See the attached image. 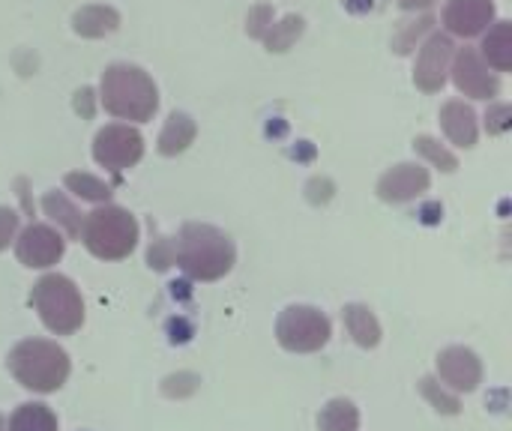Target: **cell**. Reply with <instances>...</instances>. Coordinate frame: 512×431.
<instances>
[{"label":"cell","instance_id":"6da1fadb","mask_svg":"<svg viewBox=\"0 0 512 431\" xmlns=\"http://www.w3.org/2000/svg\"><path fill=\"white\" fill-rule=\"evenodd\" d=\"M174 261L180 270L195 282H216L231 273L237 252L225 231L201 222H189L180 228V237L174 243Z\"/></svg>","mask_w":512,"mask_h":431},{"label":"cell","instance_id":"7a4b0ae2","mask_svg":"<svg viewBox=\"0 0 512 431\" xmlns=\"http://www.w3.org/2000/svg\"><path fill=\"white\" fill-rule=\"evenodd\" d=\"M99 102L105 105L108 114L132 123H147L153 120L159 108V90L153 78L141 66L129 63H111L102 72V87H99Z\"/></svg>","mask_w":512,"mask_h":431},{"label":"cell","instance_id":"3957f363","mask_svg":"<svg viewBox=\"0 0 512 431\" xmlns=\"http://www.w3.org/2000/svg\"><path fill=\"white\" fill-rule=\"evenodd\" d=\"M69 354L48 339H24L9 354V372L12 378L30 390V393H54L69 378Z\"/></svg>","mask_w":512,"mask_h":431},{"label":"cell","instance_id":"277c9868","mask_svg":"<svg viewBox=\"0 0 512 431\" xmlns=\"http://www.w3.org/2000/svg\"><path fill=\"white\" fill-rule=\"evenodd\" d=\"M81 243L99 261H123L138 246V222L117 204H102L84 216Z\"/></svg>","mask_w":512,"mask_h":431},{"label":"cell","instance_id":"5b68a950","mask_svg":"<svg viewBox=\"0 0 512 431\" xmlns=\"http://www.w3.org/2000/svg\"><path fill=\"white\" fill-rule=\"evenodd\" d=\"M30 303L39 312L42 324L54 336H72L84 324V300H81V291L75 288L72 279H66L60 273L42 276L33 285V291H30Z\"/></svg>","mask_w":512,"mask_h":431},{"label":"cell","instance_id":"8992f818","mask_svg":"<svg viewBox=\"0 0 512 431\" xmlns=\"http://www.w3.org/2000/svg\"><path fill=\"white\" fill-rule=\"evenodd\" d=\"M276 339L291 354H315L330 342V318L315 306H288L276 321Z\"/></svg>","mask_w":512,"mask_h":431},{"label":"cell","instance_id":"52a82bcc","mask_svg":"<svg viewBox=\"0 0 512 431\" xmlns=\"http://www.w3.org/2000/svg\"><path fill=\"white\" fill-rule=\"evenodd\" d=\"M144 156V138L138 129L126 123H111L93 138V159L108 171H126L138 165Z\"/></svg>","mask_w":512,"mask_h":431},{"label":"cell","instance_id":"ba28073f","mask_svg":"<svg viewBox=\"0 0 512 431\" xmlns=\"http://www.w3.org/2000/svg\"><path fill=\"white\" fill-rule=\"evenodd\" d=\"M453 81L459 87V93L471 96V99H495L501 93V78L495 69L486 66V60L480 57L477 48H459L453 54Z\"/></svg>","mask_w":512,"mask_h":431},{"label":"cell","instance_id":"9c48e42d","mask_svg":"<svg viewBox=\"0 0 512 431\" xmlns=\"http://www.w3.org/2000/svg\"><path fill=\"white\" fill-rule=\"evenodd\" d=\"M66 252V240L60 231H54L51 225H27L18 240H15V255L24 267L30 270H48L54 267Z\"/></svg>","mask_w":512,"mask_h":431},{"label":"cell","instance_id":"30bf717a","mask_svg":"<svg viewBox=\"0 0 512 431\" xmlns=\"http://www.w3.org/2000/svg\"><path fill=\"white\" fill-rule=\"evenodd\" d=\"M453 54H456L453 39L444 36V33H432V36L426 39V45L420 48V54H417V63H414V84H417L423 93H438V90L447 84Z\"/></svg>","mask_w":512,"mask_h":431},{"label":"cell","instance_id":"8fae6325","mask_svg":"<svg viewBox=\"0 0 512 431\" xmlns=\"http://www.w3.org/2000/svg\"><path fill=\"white\" fill-rule=\"evenodd\" d=\"M438 375L453 393H474L483 384V363L471 348L453 345L438 354Z\"/></svg>","mask_w":512,"mask_h":431},{"label":"cell","instance_id":"7c38bea8","mask_svg":"<svg viewBox=\"0 0 512 431\" xmlns=\"http://www.w3.org/2000/svg\"><path fill=\"white\" fill-rule=\"evenodd\" d=\"M429 186H432L429 168L417 162H402L378 180V198L387 204H408L420 198L423 192H429Z\"/></svg>","mask_w":512,"mask_h":431},{"label":"cell","instance_id":"4fadbf2b","mask_svg":"<svg viewBox=\"0 0 512 431\" xmlns=\"http://www.w3.org/2000/svg\"><path fill=\"white\" fill-rule=\"evenodd\" d=\"M495 24V0H447L444 27L453 36L471 39Z\"/></svg>","mask_w":512,"mask_h":431},{"label":"cell","instance_id":"5bb4252c","mask_svg":"<svg viewBox=\"0 0 512 431\" xmlns=\"http://www.w3.org/2000/svg\"><path fill=\"white\" fill-rule=\"evenodd\" d=\"M441 126H444L447 138H450L456 147L471 150V147L477 144V135H480L477 114H474V108L465 105L462 99H450V102L441 108Z\"/></svg>","mask_w":512,"mask_h":431},{"label":"cell","instance_id":"9a60e30c","mask_svg":"<svg viewBox=\"0 0 512 431\" xmlns=\"http://www.w3.org/2000/svg\"><path fill=\"white\" fill-rule=\"evenodd\" d=\"M72 27L84 39H102V36H108V33H114L120 27V12L114 6H102V3L81 6L72 15Z\"/></svg>","mask_w":512,"mask_h":431},{"label":"cell","instance_id":"2e32d148","mask_svg":"<svg viewBox=\"0 0 512 431\" xmlns=\"http://www.w3.org/2000/svg\"><path fill=\"white\" fill-rule=\"evenodd\" d=\"M480 57L486 60L489 69L498 72H510L512 66V27L510 21H498L495 27H489L486 39H483V51Z\"/></svg>","mask_w":512,"mask_h":431},{"label":"cell","instance_id":"e0dca14e","mask_svg":"<svg viewBox=\"0 0 512 431\" xmlns=\"http://www.w3.org/2000/svg\"><path fill=\"white\" fill-rule=\"evenodd\" d=\"M342 318H345V327H348V333L354 336V342L360 348H378V342H381V324H378V318L372 315L369 306H360V303L345 306Z\"/></svg>","mask_w":512,"mask_h":431},{"label":"cell","instance_id":"ac0fdd59","mask_svg":"<svg viewBox=\"0 0 512 431\" xmlns=\"http://www.w3.org/2000/svg\"><path fill=\"white\" fill-rule=\"evenodd\" d=\"M195 135H198V126H195V120L189 114H171L165 120L162 135H159V153L162 156H177L195 141Z\"/></svg>","mask_w":512,"mask_h":431},{"label":"cell","instance_id":"d6986e66","mask_svg":"<svg viewBox=\"0 0 512 431\" xmlns=\"http://www.w3.org/2000/svg\"><path fill=\"white\" fill-rule=\"evenodd\" d=\"M42 210H45V216H48L51 222H57V225L72 237V240H75V237H81L84 216L75 210V204H72L63 192H57V189L45 192V195H42Z\"/></svg>","mask_w":512,"mask_h":431},{"label":"cell","instance_id":"ffe728a7","mask_svg":"<svg viewBox=\"0 0 512 431\" xmlns=\"http://www.w3.org/2000/svg\"><path fill=\"white\" fill-rule=\"evenodd\" d=\"M6 431H57V417L42 402H24L9 417Z\"/></svg>","mask_w":512,"mask_h":431},{"label":"cell","instance_id":"44dd1931","mask_svg":"<svg viewBox=\"0 0 512 431\" xmlns=\"http://www.w3.org/2000/svg\"><path fill=\"white\" fill-rule=\"evenodd\" d=\"M318 429L321 431H357L360 429V411L348 399H333L327 408L318 414Z\"/></svg>","mask_w":512,"mask_h":431},{"label":"cell","instance_id":"7402d4cb","mask_svg":"<svg viewBox=\"0 0 512 431\" xmlns=\"http://www.w3.org/2000/svg\"><path fill=\"white\" fill-rule=\"evenodd\" d=\"M303 30H306V21L300 15H285L279 24H270L261 39H264L267 51H288L303 36Z\"/></svg>","mask_w":512,"mask_h":431},{"label":"cell","instance_id":"603a6c76","mask_svg":"<svg viewBox=\"0 0 512 431\" xmlns=\"http://www.w3.org/2000/svg\"><path fill=\"white\" fill-rule=\"evenodd\" d=\"M66 189L69 192H75L81 201H93V204H108V198H111V186L108 183H102L99 177H93V174H84V171H72V174H66Z\"/></svg>","mask_w":512,"mask_h":431},{"label":"cell","instance_id":"cb8c5ba5","mask_svg":"<svg viewBox=\"0 0 512 431\" xmlns=\"http://www.w3.org/2000/svg\"><path fill=\"white\" fill-rule=\"evenodd\" d=\"M420 393L432 402V408H435L438 414L456 417V414L462 411L459 396H456V393H447V387H441L435 378H423V381H420Z\"/></svg>","mask_w":512,"mask_h":431},{"label":"cell","instance_id":"d4e9b609","mask_svg":"<svg viewBox=\"0 0 512 431\" xmlns=\"http://www.w3.org/2000/svg\"><path fill=\"white\" fill-rule=\"evenodd\" d=\"M414 150H417L420 156H426L435 168L447 171V174H453V171L459 168V159H456L447 147H441L435 138H429V135H420V138L414 141Z\"/></svg>","mask_w":512,"mask_h":431},{"label":"cell","instance_id":"484cf974","mask_svg":"<svg viewBox=\"0 0 512 431\" xmlns=\"http://www.w3.org/2000/svg\"><path fill=\"white\" fill-rule=\"evenodd\" d=\"M432 24H435L432 15H423V18H417V21H405V24H402V33H399L396 42H393V48H396L399 54H408L411 45H414V39H420Z\"/></svg>","mask_w":512,"mask_h":431},{"label":"cell","instance_id":"4316f807","mask_svg":"<svg viewBox=\"0 0 512 431\" xmlns=\"http://www.w3.org/2000/svg\"><path fill=\"white\" fill-rule=\"evenodd\" d=\"M273 24V9L270 6H255L252 12H249V21H246V33L249 36H264V30Z\"/></svg>","mask_w":512,"mask_h":431},{"label":"cell","instance_id":"83f0119b","mask_svg":"<svg viewBox=\"0 0 512 431\" xmlns=\"http://www.w3.org/2000/svg\"><path fill=\"white\" fill-rule=\"evenodd\" d=\"M15 234H18V213L12 207H0V252L9 249Z\"/></svg>","mask_w":512,"mask_h":431},{"label":"cell","instance_id":"f1b7e54d","mask_svg":"<svg viewBox=\"0 0 512 431\" xmlns=\"http://www.w3.org/2000/svg\"><path fill=\"white\" fill-rule=\"evenodd\" d=\"M510 108L507 105H495V108H489V114H486V129L492 132V135H501V132H507V126H510Z\"/></svg>","mask_w":512,"mask_h":431},{"label":"cell","instance_id":"f546056e","mask_svg":"<svg viewBox=\"0 0 512 431\" xmlns=\"http://www.w3.org/2000/svg\"><path fill=\"white\" fill-rule=\"evenodd\" d=\"M93 90L90 87H84V90H78V99H75V108L78 111H84V117H93Z\"/></svg>","mask_w":512,"mask_h":431},{"label":"cell","instance_id":"4dcf8cb0","mask_svg":"<svg viewBox=\"0 0 512 431\" xmlns=\"http://www.w3.org/2000/svg\"><path fill=\"white\" fill-rule=\"evenodd\" d=\"M435 0H399V6L402 9H429Z\"/></svg>","mask_w":512,"mask_h":431},{"label":"cell","instance_id":"1f68e13d","mask_svg":"<svg viewBox=\"0 0 512 431\" xmlns=\"http://www.w3.org/2000/svg\"><path fill=\"white\" fill-rule=\"evenodd\" d=\"M0 431H6V420H3V414H0Z\"/></svg>","mask_w":512,"mask_h":431}]
</instances>
